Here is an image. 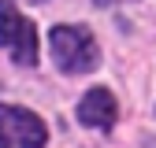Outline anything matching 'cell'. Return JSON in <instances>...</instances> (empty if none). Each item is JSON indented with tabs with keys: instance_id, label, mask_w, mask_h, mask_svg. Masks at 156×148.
Listing matches in <instances>:
<instances>
[{
	"instance_id": "1",
	"label": "cell",
	"mask_w": 156,
	"mask_h": 148,
	"mask_svg": "<svg viewBox=\"0 0 156 148\" xmlns=\"http://www.w3.org/2000/svg\"><path fill=\"white\" fill-rule=\"evenodd\" d=\"M52 56L67 74H86L101 63V52H97V41L86 26H56L48 33Z\"/></svg>"
},
{
	"instance_id": "2",
	"label": "cell",
	"mask_w": 156,
	"mask_h": 148,
	"mask_svg": "<svg viewBox=\"0 0 156 148\" xmlns=\"http://www.w3.org/2000/svg\"><path fill=\"white\" fill-rule=\"evenodd\" d=\"M0 41H4V48L11 52L15 63H23V67L37 63V30L30 18H23L15 11L11 0H0Z\"/></svg>"
},
{
	"instance_id": "3",
	"label": "cell",
	"mask_w": 156,
	"mask_h": 148,
	"mask_svg": "<svg viewBox=\"0 0 156 148\" xmlns=\"http://www.w3.org/2000/svg\"><path fill=\"white\" fill-rule=\"evenodd\" d=\"M48 130L34 111L0 104V148H45Z\"/></svg>"
},
{
	"instance_id": "4",
	"label": "cell",
	"mask_w": 156,
	"mask_h": 148,
	"mask_svg": "<svg viewBox=\"0 0 156 148\" xmlns=\"http://www.w3.org/2000/svg\"><path fill=\"white\" fill-rule=\"evenodd\" d=\"M78 122L97 126V130H112L115 126V96L108 89H89L78 104Z\"/></svg>"
},
{
	"instance_id": "5",
	"label": "cell",
	"mask_w": 156,
	"mask_h": 148,
	"mask_svg": "<svg viewBox=\"0 0 156 148\" xmlns=\"http://www.w3.org/2000/svg\"><path fill=\"white\" fill-rule=\"evenodd\" d=\"M97 4H115V0H97Z\"/></svg>"
}]
</instances>
